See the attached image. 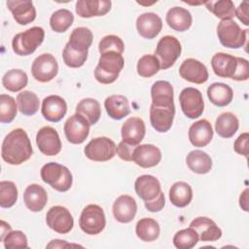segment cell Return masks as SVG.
Wrapping results in <instances>:
<instances>
[{
  "label": "cell",
  "instance_id": "obj_54",
  "mask_svg": "<svg viewBox=\"0 0 249 249\" xmlns=\"http://www.w3.org/2000/svg\"><path fill=\"white\" fill-rule=\"evenodd\" d=\"M248 188H246L239 196V205L244 211H248Z\"/></svg>",
  "mask_w": 249,
  "mask_h": 249
},
{
  "label": "cell",
  "instance_id": "obj_22",
  "mask_svg": "<svg viewBox=\"0 0 249 249\" xmlns=\"http://www.w3.org/2000/svg\"><path fill=\"white\" fill-rule=\"evenodd\" d=\"M213 128L211 124L205 120L194 123L189 128V140L195 147L201 148L208 145L213 138Z\"/></svg>",
  "mask_w": 249,
  "mask_h": 249
},
{
  "label": "cell",
  "instance_id": "obj_53",
  "mask_svg": "<svg viewBox=\"0 0 249 249\" xmlns=\"http://www.w3.org/2000/svg\"><path fill=\"white\" fill-rule=\"evenodd\" d=\"M248 10H249V2L243 1L239 6L234 10V16L246 26L249 25V18H248Z\"/></svg>",
  "mask_w": 249,
  "mask_h": 249
},
{
  "label": "cell",
  "instance_id": "obj_6",
  "mask_svg": "<svg viewBox=\"0 0 249 249\" xmlns=\"http://www.w3.org/2000/svg\"><path fill=\"white\" fill-rule=\"evenodd\" d=\"M182 47L179 40L171 35L163 36L157 44L155 55L160 61V69L170 68L180 56Z\"/></svg>",
  "mask_w": 249,
  "mask_h": 249
},
{
  "label": "cell",
  "instance_id": "obj_43",
  "mask_svg": "<svg viewBox=\"0 0 249 249\" xmlns=\"http://www.w3.org/2000/svg\"><path fill=\"white\" fill-rule=\"evenodd\" d=\"M160 68V61L154 54H144L137 62V73L143 78H150L156 75Z\"/></svg>",
  "mask_w": 249,
  "mask_h": 249
},
{
  "label": "cell",
  "instance_id": "obj_49",
  "mask_svg": "<svg viewBox=\"0 0 249 249\" xmlns=\"http://www.w3.org/2000/svg\"><path fill=\"white\" fill-rule=\"evenodd\" d=\"M233 149L237 154L244 156L245 158L248 157V154H249V133L248 132H243L236 138V140L233 143Z\"/></svg>",
  "mask_w": 249,
  "mask_h": 249
},
{
  "label": "cell",
  "instance_id": "obj_32",
  "mask_svg": "<svg viewBox=\"0 0 249 249\" xmlns=\"http://www.w3.org/2000/svg\"><path fill=\"white\" fill-rule=\"evenodd\" d=\"M186 163L188 167L196 174H206L212 168L210 156L201 150L191 151L186 158Z\"/></svg>",
  "mask_w": 249,
  "mask_h": 249
},
{
  "label": "cell",
  "instance_id": "obj_40",
  "mask_svg": "<svg viewBox=\"0 0 249 249\" xmlns=\"http://www.w3.org/2000/svg\"><path fill=\"white\" fill-rule=\"evenodd\" d=\"M74 16L67 9H59L53 13L50 18L51 28L56 33L65 32L73 23Z\"/></svg>",
  "mask_w": 249,
  "mask_h": 249
},
{
  "label": "cell",
  "instance_id": "obj_28",
  "mask_svg": "<svg viewBox=\"0 0 249 249\" xmlns=\"http://www.w3.org/2000/svg\"><path fill=\"white\" fill-rule=\"evenodd\" d=\"M165 19L168 26L178 32H184L188 30L193 22L191 13L182 7H173L169 9Z\"/></svg>",
  "mask_w": 249,
  "mask_h": 249
},
{
  "label": "cell",
  "instance_id": "obj_19",
  "mask_svg": "<svg viewBox=\"0 0 249 249\" xmlns=\"http://www.w3.org/2000/svg\"><path fill=\"white\" fill-rule=\"evenodd\" d=\"M121 132L123 141L137 146L145 136V123L139 117H130L123 124Z\"/></svg>",
  "mask_w": 249,
  "mask_h": 249
},
{
  "label": "cell",
  "instance_id": "obj_52",
  "mask_svg": "<svg viewBox=\"0 0 249 249\" xmlns=\"http://www.w3.org/2000/svg\"><path fill=\"white\" fill-rule=\"evenodd\" d=\"M165 204V197L162 192H160L154 199L145 201V207L150 212H159L160 211Z\"/></svg>",
  "mask_w": 249,
  "mask_h": 249
},
{
  "label": "cell",
  "instance_id": "obj_31",
  "mask_svg": "<svg viewBox=\"0 0 249 249\" xmlns=\"http://www.w3.org/2000/svg\"><path fill=\"white\" fill-rule=\"evenodd\" d=\"M207 97L214 105L225 107L232 101L233 91L227 84L213 83L207 89Z\"/></svg>",
  "mask_w": 249,
  "mask_h": 249
},
{
  "label": "cell",
  "instance_id": "obj_50",
  "mask_svg": "<svg viewBox=\"0 0 249 249\" xmlns=\"http://www.w3.org/2000/svg\"><path fill=\"white\" fill-rule=\"evenodd\" d=\"M136 147L137 146H135V145H131L124 141H122L118 144V146L116 148V153L120 157V159H122L123 160L132 161L133 152Z\"/></svg>",
  "mask_w": 249,
  "mask_h": 249
},
{
  "label": "cell",
  "instance_id": "obj_10",
  "mask_svg": "<svg viewBox=\"0 0 249 249\" xmlns=\"http://www.w3.org/2000/svg\"><path fill=\"white\" fill-rule=\"evenodd\" d=\"M58 72V64L51 53H42L37 56L31 66L33 78L41 83L52 81Z\"/></svg>",
  "mask_w": 249,
  "mask_h": 249
},
{
  "label": "cell",
  "instance_id": "obj_4",
  "mask_svg": "<svg viewBox=\"0 0 249 249\" xmlns=\"http://www.w3.org/2000/svg\"><path fill=\"white\" fill-rule=\"evenodd\" d=\"M220 43L230 49H239L247 43L248 29H241L232 19H223L217 26Z\"/></svg>",
  "mask_w": 249,
  "mask_h": 249
},
{
  "label": "cell",
  "instance_id": "obj_39",
  "mask_svg": "<svg viewBox=\"0 0 249 249\" xmlns=\"http://www.w3.org/2000/svg\"><path fill=\"white\" fill-rule=\"evenodd\" d=\"M17 103L19 112L25 116H32L39 110V98L29 90L19 92L17 96Z\"/></svg>",
  "mask_w": 249,
  "mask_h": 249
},
{
  "label": "cell",
  "instance_id": "obj_8",
  "mask_svg": "<svg viewBox=\"0 0 249 249\" xmlns=\"http://www.w3.org/2000/svg\"><path fill=\"white\" fill-rule=\"evenodd\" d=\"M116 148V144L111 138L101 136L90 140L86 145L84 153L90 160L107 161L115 157Z\"/></svg>",
  "mask_w": 249,
  "mask_h": 249
},
{
  "label": "cell",
  "instance_id": "obj_12",
  "mask_svg": "<svg viewBox=\"0 0 249 249\" xmlns=\"http://www.w3.org/2000/svg\"><path fill=\"white\" fill-rule=\"evenodd\" d=\"M90 124L79 114L70 116L64 124V134L72 144H81L89 136Z\"/></svg>",
  "mask_w": 249,
  "mask_h": 249
},
{
  "label": "cell",
  "instance_id": "obj_38",
  "mask_svg": "<svg viewBox=\"0 0 249 249\" xmlns=\"http://www.w3.org/2000/svg\"><path fill=\"white\" fill-rule=\"evenodd\" d=\"M28 78L21 69H11L7 71L2 78V85L6 89L12 92L21 90L27 86Z\"/></svg>",
  "mask_w": 249,
  "mask_h": 249
},
{
  "label": "cell",
  "instance_id": "obj_37",
  "mask_svg": "<svg viewBox=\"0 0 249 249\" xmlns=\"http://www.w3.org/2000/svg\"><path fill=\"white\" fill-rule=\"evenodd\" d=\"M93 35L88 27H76L70 34L67 44L74 50L79 52H86L92 44Z\"/></svg>",
  "mask_w": 249,
  "mask_h": 249
},
{
  "label": "cell",
  "instance_id": "obj_9",
  "mask_svg": "<svg viewBox=\"0 0 249 249\" xmlns=\"http://www.w3.org/2000/svg\"><path fill=\"white\" fill-rule=\"evenodd\" d=\"M181 109L189 119H197L204 110V101L201 92L195 88H185L179 94Z\"/></svg>",
  "mask_w": 249,
  "mask_h": 249
},
{
  "label": "cell",
  "instance_id": "obj_26",
  "mask_svg": "<svg viewBox=\"0 0 249 249\" xmlns=\"http://www.w3.org/2000/svg\"><path fill=\"white\" fill-rule=\"evenodd\" d=\"M137 196L144 201L154 199L160 192V183L153 175L144 174L139 176L134 183Z\"/></svg>",
  "mask_w": 249,
  "mask_h": 249
},
{
  "label": "cell",
  "instance_id": "obj_29",
  "mask_svg": "<svg viewBox=\"0 0 249 249\" xmlns=\"http://www.w3.org/2000/svg\"><path fill=\"white\" fill-rule=\"evenodd\" d=\"M104 107L107 114L113 120H122L130 113L129 103L124 95L113 94L104 101Z\"/></svg>",
  "mask_w": 249,
  "mask_h": 249
},
{
  "label": "cell",
  "instance_id": "obj_44",
  "mask_svg": "<svg viewBox=\"0 0 249 249\" xmlns=\"http://www.w3.org/2000/svg\"><path fill=\"white\" fill-rule=\"evenodd\" d=\"M18 108L14 97L8 94L0 95V122L9 124L14 121L17 116Z\"/></svg>",
  "mask_w": 249,
  "mask_h": 249
},
{
  "label": "cell",
  "instance_id": "obj_35",
  "mask_svg": "<svg viewBox=\"0 0 249 249\" xmlns=\"http://www.w3.org/2000/svg\"><path fill=\"white\" fill-rule=\"evenodd\" d=\"M76 114L84 117L90 125L95 124L101 116L99 102L94 98H84L76 106Z\"/></svg>",
  "mask_w": 249,
  "mask_h": 249
},
{
  "label": "cell",
  "instance_id": "obj_20",
  "mask_svg": "<svg viewBox=\"0 0 249 249\" xmlns=\"http://www.w3.org/2000/svg\"><path fill=\"white\" fill-rule=\"evenodd\" d=\"M137 212L135 199L128 195L120 196L113 204V214L115 219L123 224L131 222Z\"/></svg>",
  "mask_w": 249,
  "mask_h": 249
},
{
  "label": "cell",
  "instance_id": "obj_23",
  "mask_svg": "<svg viewBox=\"0 0 249 249\" xmlns=\"http://www.w3.org/2000/svg\"><path fill=\"white\" fill-rule=\"evenodd\" d=\"M190 227L197 232L201 241H216L222 236V230L213 220L207 217L195 218L191 222Z\"/></svg>",
  "mask_w": 249,
  "mask_h": 249
},
{
  "label": "cell",
  "instance_id": "obj_34",
  "mask_svg": "<svg viewBox=\"0 0 249 249\" xmlns=\"http://www.w3.org/2000/svg\"><path fill=\"white\" fill-rule=\"evenodd\" d=\"M192 187L186 182H175L169 189V199L177 207H186L192 201Z\"/></svg>",
  "mask_w": 249,
  "mask_h": 249
},
{
  "label": "cell",
  "instance_id": "obj_47",
  "mask_svg": "<svg viewBox=\"0 0 249 249\" xmlns=\"http://www.w3.org/2000/svg\"><path fill=\"white\" fill-rule=\"evenodd\" d=\"M98 51L100 54L107 52H115L122 54L124 51V45L123 40L119 36L107 35L100 40L98 44Z\"/></svg>",
  "mask_w": 249,
  "mask_h": 249
},
{
  "label": "cell",
  "instance_id": "obj_36",
  "mask_svg": "<svg viewBox=\"0 0 249 249\" xmlns=\"http://www.w3.org/2000/svg\"><path fill=\"white\" fill-rule=\"evenodd\" d=\"M135 232L142 241L151 242L156 240L160 232L159 223L152 218L140 219L135 227Z\"/></svg>",
  "mask_w": 249,
  "mask_h": 249
},
{
  "label": "cell",
  "instance_id": "obj_18",
  "mask_svg": "<svg viewBox=\"0 0 249 249\" xmlns=\"http://www.w3.org/2000/svg\"><path fill=\"white\" fill-rule=\"evenodd\" d=\"M6 4L14 19L20 25H26L32 22L36 18V10L32 1L9 0Z\"/></svg>",
  "mask_w": 249,
  "mask_h": 249
},
{
  "label": "cell",
  "instance_id": "obj_27",
  "mask_svg": "<svg viewBox=\"0 0 249 249\" xmlns=\"http://www.w3.org/2000/svg\"><path fill=\"white\" fill-rule=\"evenodd\" d=\"M23 201L30 211L39 212L47 204V192L39 184H31L26 187L23 193Z\"/></svg>",
  "mask_w": 249,
  "mask_h": 249
},
{
  "label": "cell",
  "instance_id": "obj_51",
  "mask_svg": "<svg viewBox=\"0 0 249 249\" xmlns=\"http://www.w3.org/2000/svg\"><path fill=\"white\" fill-rule=\"evenodd\" d=\"M237 69L232 78L234 81H246L249 78V64L248 60L243 57H236Z\"/></svg>",
  "mask_w": 249,
  "mask_h": 249
},
{
  "label": "cell",
  "instance_id": "obj_33",
  "mask_svg": "<svg viewBox=\"0 0 249 249\" xmlns=\"http://www.w3.org/2000/svg\"><path fill=\"white\" fill-rule=\"evenodd\" d=\"M239 127L237 117L231 113L225 112L218 116L215 122V130L219 136L223 138L232 137Z\"/></svg>",
  "mask_w": 249,
  "mask_h": 249
},
{
  "label": "cell",
  "instance_id": "obj_14",
  "mask_svg": "<svg viewBox=\"0 0 249 249\" xmlns=\"http://www.w3.org/2000/svg\"><path fill=\"white\" fill-rule=\"evenodd\" d=\"M179 74L184 80L197 85L205 83L209 76L206 66L195 58L185 59L180 65Z\"/></svg>",
  "mask_w": 249,
  "mask_h": 249
},
{
  "label": "cell",
  "instance_id": "obj_2",
  "mask_svg": "<svg viewBox=\"0 0 249 249\" xmlns=\"http://www.w3.org/2000/svg\"><path fill=\"white\" fill-rule=\"evenodd\" d=\"M124 65L122 54L115 52H107L100 54L98 64L94 69V78L97 82L104 85L114 83Z\"/></svg>",
  "mask_w": 249,
  "mask_h": 249
},
{
  "label": "cell",
  "instance_id": "obj_24",
  "mask_svg": "<svg viewBox=\"0 0 249 249\" xmlns=\"http://www.w3.org/2000/svg\"><path fill=\"white\" fill-rule=\"evenodd\" d=\"M211 66L218 77L232 79L237 69V59L231 54L217 53L211 58Z\"/></svg>",
  "mask_w": 249,
  "mask_h": 249
},
{
  "label": "cell",
  "instance_id": "obj_3",
  "mask_svg": "<svg viewBox=\"0 0 249 249\" xmlns=\"http://www.w3.org/2000/svg\"><path fill=\"white\" fill-rule=\"evenodd\" d=\"M42 180L57 192L68 191L73 182L70 170L57 162H49L43 165L40 171Z\"/></svg>",
  "mask_w": 249,
  "mask_h": 249
},
{
  "label": "cell",
  "instance_id": "obj_45",
  "mask_svg": "<svg viewBox=\"0 0 249 249\" xmlns=\"http://www.w3.org/2000/svg\"><path fill=\"white\" fill-rule=\"evenodd\" d=\"M18 200V189L12 181L0 182V206L2 208L12 207Z\"/></svg>",
  "mask_w": 249,
  "mask_h": 249
},
{
  "label": "cell",
  "instance_id": "obj_16",
  "mask_svg": "<svg viewBox=\"0 0 249 249\" xmlns=\"http://www.w3.org/2000/svg\"><path fill=\"white\" fill-rule=\"evenodd\" d=\"M43 117L52 123H57L67 112L66 101L58 95H49L44 98L41 109Z\"/></svg>",
  "mask_w": 249,
  "mask_h": 249
},
{
  "label": "cell",
  "instance_id": "obj_15",
  "mask_svg": "<svg viewBox=\"0 0 249 249\" xmlns=\"http://www.w3.org/2000/svg\"><path fill=\"white\" fill-rule=\"evenodd\" d=\"M175 115V106H150V122L159 132H166L170 129Z\"/></svg>",
  "mask_w": 249,
  "mask_h": 249
},
{
  "label": "cell",
  "instance_id": "obj_7",
  "mask_svg": "<svg viewBox=\"0 0 249 249\" xmlns=\"http://www.w3.org/2000/svg\"><path fill=\"white\" fill-rule=\"evenodd\" d=\"M79 226L87 234L95 235L100 233L106 226V218L103 209L97 204L87 205L81 213Z\"/></svg>",
  "mask_w": 249,
  "mask_h": 249
},
{
  "label": "cell",
  "instance_id": "obj_30",
  "mask_svg": "<svg viewBox=\"0 0 249 249\" xmlns=\"http://www.w3.org/2000/svg\"><path fill=\"white\" fill-rule=\"evenodd\" d=\"M152 104L156 106H171L173 102V87L167 81H157L151 88Z\"/></svg>",
  "mask_w": 249,
  "mask_h": 249
},
{
  "label": "cell",
  "instance_id": "obj_25",
  "mask_svg": "<svg viewBox=\"0 0 249 249\" xmlns=\"http://www.w3.org/2000/svg\"><path fill=\"white\" fill-rule=\"evenodd\" d=\"M109 0H79L76 3V13L81 18L101 17L111 10Z\"/></svg>",
  "mask_w": 249,
  "mask_h": 249
},
{
  "label": "cell",
  "instance_id": "obj_21",
  "mask_svg": "<svg viewBox=\"0 0 249 249\" xmlns=\"http://www.w3.org/2000/svg\"><path fill=\"white\" fill-rule=\"evenodd\" d=\"M136 28L140 36L145 39H154L162 28L161 18L155 13H144L136 19Z\"/></svg>",
  "mask_w": 249,
  "mask_h": 249
},
{
  "label": "cell",
  "instance_id": "obj_13",
  "mask_svg": "<svg viewBox=\"0 0 249 249\" xmlns=\"http://www.w3.org/2000/svg\"><path fill=\"white\" fill-rule=\"evenodd\" d=\"M36 145L40 152L46 156H55L61 150L59 135L52 126H44L38 130Z\"/></svg>",
  "mask_w": 249,
  "mask_h": 249
},
{
  "label": "cell",
  "instance_id": "obj_55",
  "mask_svg": "<svg viewBox=\"0 0 249 249\" xmlns=\"http://www.w3.org/2000/svg\"><path fill=\"white\" fill-rule=\"evenodd\" d=\"M68 246H72V244L66 243L65 240H60V239H53L47 245L48 248H64Z\"/></svg>",
  "mask_w": 249,
  "mask_h": 249
},
{
  "label": "cell",
  "instance_id": "obj_17",
  "mask_svg": "<svg viewBox=\"0 0 249 249\" xmlns=\"http://www.w3.org/2000/svg\"><path fill=\"white\" fill-rule=\"evenodd\" d=\"M161 160L160 150L153 144L137 145L133 152L134 161L138 166L143 168H150L159 164Z\"/></svg>",
  "mask_w": 249,
  "mask_h": 249
},
{
  "label": "cell",
  "instance_id": "obj_5",
  "mask_svg": "<svg viewBox=\"0 0 249 249\" xmlns=\"http://www.w3.org/2000/svg\"><path fill=\"white\" fill-rule=\"evenodd\" d=\"M45 31L40 26H33L14 36L12 41L13 51L18 55L25 56L33 53L43 43Z\"/></svg>",
  "mask_w": 249,
  "mask_h": 249
},
{
  "label": "cell",
  "instance_id": "obj_48",
  "mask_svg": "<svg viewBox=\"0 0 249 249\" xmlns=\"http://www.w3.org/2000/svg\"><path fill=\"white\" fill-rule=\"evenodd\" d=\"M4 247L6 249L27 248V237L21 231H11L3 239Z\"/></svg>",
  "mask_w": 249,
  "mask_h": 249
},
{
  "label": "cell",
  "instance_id": "obj_1",
  "mask_svg": "<svg viewBox=\"0 0 249 249\" xmlns=\"http://www.w3.org/2000/svg\"><path fill=\"white\" fill-rule=\"evenodd\" d=\"M32 154V145L24 129H13L4 138L1 148V156L7 163L12 165L21 164L28 160Z\"/></svg>",
  "mask_w": 249,
  "mask_h": 249
},
{
  "label": "cell",
  "instance_id": "obj_42",
  "mask_svg": "<svg viewBox=\"0 0 249 249\" xmlns=\"http://www.w3.org/2000/svg\"><path fill=\"white\" fill-rule=\"evenodd\" d=\"M199 237L193 228L183 229L173 236V244L178 249H191L196 245Z\"/></svg>",
  "mask_w": 249,
  "mask_h": 249
},
{
  "label": "cell",
  "instance_id": "obj_11",
  "mask_svg": "<svg viewBox=\"0 0 249 249\" xmlns=\"http://www.w3.org/2000/svg\"><path fill=\"white\" fill-rule=\"evenodd\" d=\"M46 222L50 229L57 233H68L74 226V220L70 211L60 205L51 207L46 215Z\"/></svg>",
  "mask_w": 249,
  "mask_h": 249
},
{
  "label": "cell",
  "instance_id": "obj_41",
  "mask_svg": "<svg viewBox=\"0 0 249 249\" xmlns=\"http://www.w3.org/2000/svg\"><path fill=\"white\" fill-rule=\"evenodd\" d=\"M208 11L213 13L217 18L223 19H231L234 17V4L231 0H218L204 2Z\"/></svg>",
  "mask_w": 249,
  "mask_h": 249
},
{
  "label": "cell",
  "instance_id": "obj_56",
  "mask_svg": "<svg viewBox=\"0 0 249 249\" xmlns=\"http://www.w3.org/2000/svg\"><path fill=\"white\" fill-rule=\"evenodd\" d=\"M0 228H1V241H3L5 236L12 231V229H11V226L3 220H1Z\"/></svg>",
  "mask_w": 249,
  "mask_h": 249
},
{
  "label": "cell",
  "instance_id": "obj_46",
  "mask_svg": "<svg viewBox=\"0 0 249 249\" xmlns=\"http://www.w3.org/2000/svg\"><path fill=\"white\" fill-rule=\"evenodd\" d=\"M89 51L79 52L77 50L72 49L68 44L65 45L62 52V58L64 63L71 68H78L85 64L88 58Z\"/></svg>",
  "mask_w": 249,
  "mask_h": 249
}]
</instances>
